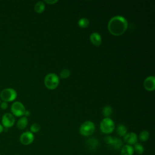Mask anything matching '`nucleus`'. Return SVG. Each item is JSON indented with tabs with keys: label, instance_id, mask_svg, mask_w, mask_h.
Instances as JSON below:
<instances>
[{
	"label": "nucleus",
	"instance_id": "11",
	"mask_svg": "<svg viewBox=\"0 0 155 155\" xmlns=\"http://www.w3.org/2000/svg\"><path fill=\"white\" fill-rule=\"evenodd\" d=\"M90 40L91 42L95 46H99L101 44L102 39L99 33L97 32L92 33L90 36Z\"/></svg>",
	"mask_w": 155,
	"mask_h": 155
},
{
	"label": "nucleus",
	"instance_id": "9",
	"mask_svg": "<svg viewBox=\"0 0 155 155\" xmlns=\"http://www.w3.org/2000/svg\"><path fill=\"white\" fill-rule=\"evenodd\" d=\"M143 87L148 91H153L155 89V78L154 76H148L143 82Z\"/></svg>",
	"mask_w": 155,
	"mask_h": 155
},
{
	"label": "nucleus",
	"instance_id": "3",
	"mask_svg": "<svg viewBox=\"0 0 155 155\" xmlns=\"http://www.w3.org/2000/svg\"><path fill=\"white\" fill-rule=\"evenodd\" d=\"M115 128L113 120L110 117H105L102 120L100 124V130L104 134L111 133Z\"/></svg>",
	"mask_w": 155,
	"mask_h": 155
},
{
	"label": "nucleus",
	"instance_id": "28",
	"mask_svg": "<svg viewBox=\"0 0 155 155\" xmlns=\"http://www.w3.org/2000/svg\"><path fill=\"white\" fill-rule=\"evenodd\" d=\"M4 127L2 125V124H0V133H1L4 131Z\"/></svg>",
	"mask_w": 155,
	"mask_h": 155
},
{
	"label": "nucleus",
	"instance_id": "8",
	"mask_svg": "<svg viewBox=\"0 0 155 155\" xmlns=\"http://www.w3.org/2000/svg\"><path fill=\"white\" fill-rule=\"evenodd\" d=\"M34 138V135L31 132L25 131L21 135L19 140L22 144L24 145H28L33 142Z\"/></svg>",
	"mask_w": 155,
	"mask_h": 155
},
{
	"label": "nucleus",
	"instance_id": "29",
	"mask_svg": "<svg viewBox=\"0 0 155 155\" xmlns=\"http://www.w3.org/2000/svg\"><path fill=\"white\" fill-rule=\"evenodd\" d=\"M0 104H1V101H0Z\"/></svg>",
	"mask_w": 155,
	"mask_h": 155
},
{
	"label": "nucleus",
	"instance_id": "10",
	"mask_svg": "<svg viewBox=\"0 0 155 155\" xmlns=\"http://www.w3.org/2000/svg\"><path fill=\"white\" fill-rule=\"evenodd\" d=\"M124 137V141L127 143V145H134L137 141V136L133 132L127 133Z\"/></svg>",
	"mask_w": 155,
	"mask_h": 155
},
{
	"label": "nucleus",
	"instance_id": "6",
	"mask_svg": "<svg viewBox=\"0 0 155 155\" xmlns=\"http://www.w3.org/2000/svg\"><path fill=\"white\" fill-rule=\"evenodd\" d=\"M25 110L24 105L19 101L14 102L11 106V111L12 114L17 117L24 115Z\"/></svg>",
	"mask_w": 155,
	"mask_h": 155
},
{
	"label": "nucleus",
	"instance_id": "2",
	"mask_svg": "<svg viewBox=\"0 0 155 155\" xmlns=\"http://www.w3.org/2000/svg\"><path fill=\"white\" fill-rule=\"evenodd\" d=\"M59 83V79L55 73H49L45 77L44 84L49 90H54L57 88Z\"/></svg>",
	"mask_w": 155,
	"mask_h": 155
},
{
	"label": "nucleus",
	"instance_id": "25",
	"mask_svg": "<svg viewBox=\"0 0 155 155\" xmlns=\"http://www.w3.org/2000/svg\"><path fill=\"white\" fill-rule=\"evenodd\" d=\"M0 107H1V109H2V110H5V109H7V107H8V104H7V102L3 101V102H1V104H0Z\"/></svg>",
	"mask_w": 155,
	"mask_h": 155
},
{
	"label": "nucleus",
	"instance_id": "14",
	"mask_svg": "<svg viewBox=\"0 0 155 155\" xmlns=\"http://www.w3.org/2000/svg\"><path fill=\"white\" fill-rule=\"evenodd\" d=\"M110 146L115 150H119L122 146V141L119 138H113Z\"/></svg>",
	"mask_w": 155,
	"mask_h": 155
},
{
	"label": "nucleus",
	"instance_id": "12",
	"mask_svg": "<svg viewBox=\"0 0 155 155\" xmlns=\"http://www.w3.org/2000/svg\"><path fill=\"white\" fill-rule=\"evenodd\" d=\"M134 152L133 147L131 145H125L122 148L120 155H133Z\"/></svg>",
	"mask_w": 155,
	"mask_h": 155
},
{
	"label": "nucleus",
	"instance_id": "5",
	"mask_svg": "<svg viewBox=\"0 0 155 155\" xmlns=\"http://www.w3.org/2000/svg\"><path fill=\"white\" fill-rule=\"evenodd\" d=\"M95 130V126L93 122L90 120L84 122L80 127L79 132L81 134L84 136H89L91 135Z\"/></svg>",
	"mask_w": 155,
	"mask_h": 155
},
{
	"label": "nucleus",
	"instance_id": "19",
	"mask_svg": "<svg viewBox=\"0 0 155 155\" xmlns=\"http://www.w3.org/2000/svg\"><path fill=\"white\" fill-rule=\"evenodd\" d=\"M78 25L81 28H86L89 25V21L86 18H82L79 19L78 22Z\"/></svg>",
	"mask_w": 155,
	"mask_h": 155
},
{
	"label": "nucleus",
	"instance_id": "18",
	"mask_svg": "<svg viewBox=\"0 0 155 155\" xmlns=\"http://www.w3.org/2000/svg\"><path fill=\"white\" fill-rule=\"evenodd\" d=\"M102 114L105 117H109L113 113V109L110 105H105L102 109Z\"/></svg>",
	"mask_w": 155,
	"mask_h": 155
},
{
	"label": "nucleus",
	"instance_id": "22",
	"mask_svg": "<svg viewBox=\"0 0 155 155\" xmlns=\"http://www.w3.org/2000/svg\"><path fill=\"white\" fill-rule=\"evenodd\" d=\"M70 75V71L68 69H64L60 72V77L62 79H67Z\"/></svg>",
	"mask_w": 155,
	"mask_h": 155
},
{
	"label": "nucleus",
	"instance_id": "7",
	"mask_svg": "<svg viewBox=\"0 0 155 155\" xmlns=\"http://www.w3.org/2000/svg\"><path fill=\"white\" fill-rule=\"evenodd\" d=\"M2 125L5 128H9L13 126L15 122V119L14 116L10 113H5L1 119Z\"/></svg>",
	"mask_w": 155,
	"mask_h": 155
},
{
	"label": "nucleus",
	"instance_id": "23",
	"mask_svg": "<svg viewBox=\"0 0 155 155\" xmlns=\"http://www.w3.org/2000/svg\"><path fill=\"white\" fill-rule=\"evenodd\" d=\"M40 125L36 123H35L33 124H32L30 127V132L33 133H37L40 130Z\"/></svg>",
	"mask_w": 155,
	"mask_h": 155
},
{
	"label": "nucleus",
	"instance_id": "30",
	"mask_svg": "<svg viewBox=\"0 0 155 155\" xmlns=\"http://www.w3.org/2000/svg\"><path fill=\"white\" fill-rule=\"evenodd\" d=\"M0 155H1V154H0Z\"/></svg>",
	"mask_w": 155,
	"mask_h": 155
},
{
	"label": "nucleus",
	"instance_id": "13",
	"mask_svg": "<svg viewBox=\"0 0 155 155\" xmlns=\"http://www.w3.org/2000/svg\"><path fill=\"white\" fill-rule=\"evenodd\" d=\"M28 124V119L27 117L25 116H23L21 117L17 122L16 126L18 129L19 130H24L26 128Z\"/></svg>",
	"mask_w": 155,
	"mask_h": 155
},
{
	"label": "nucleus",
	"instance_id": "27",
	"mask_svg": "<svg viewBox=\"0 0 155 155\" xmlns=\"http://www.w3.org/2000/svg\"><path fill=\"white\" fill-rule=\"evenodd\" d=\"M30 111H28V110H25V113H24V115H25V117L29 116H30Z\"/></svg>",
	"mask_w": 155,
	"mask_h": 155
},
{
	"label": "nucleus",
	"instance_id": "4",
	"mask_svg": "<svg viewBox=\"0 0 155 155\" xmlns=\"http://www.w3.org/2000/svg\"><path fill=\"white\" fill-rule=\"evenodd\" d=\"M1 99L4 102H12L16 99L17 97V92L12 88H4L0 92Z\"/></svg>",
	"mask_w": 155,
	"mask_h": 155
},
{
	"label": "nucleus",
	"instance_id": "1",
	"mask_svg": "<svg viewBox=\"0 0 155 155\" xmlns=\"http://www.w3.org/2000/svg\"><path fill=\"white\" fill-rule=\"evenodd\" d=\"M128 27L127 19L122 16H115L111 18L108 24L110 33L114 36H120L124 34Z\"/></svg>",
	"mask_w": 155,
	"mask_h": 155
},
{
	"label": "nucleus",
	"instance_id": "24",
	"mask_svg": "<svg viewBox=\"0 0 155 155\" xmlns=\"http://www.w3.org/2000/svg\"><path fill=\"white\" fill-rule=\"evenodd\" d=\"M113 138L111 136H106V137H105L104 140H105V143H106L107 144L110 145L111 144L112 142H113Z\"/></svg>",
	"mask_w": 155,
	"mask_h": 155
},
{
	"label": "nucleus",
	"instance_id": "16",
	"mask_svg": "<svg viewBox=\"0 0 155 155\" xmlns=\"http://www.w3.org/2000/svg\"><path fill=\"white\" fill-rule=\"evenodd\" d=\"M117 133L120 136H124L127 132V129L126 127L123 125V124H119L116 129Z\"/></svg>",
	"mask_w": 155,
	"mask_h": 155
},
{
	"label": "nucleus",
	"instance_id": "21",
	"mask_svg": "<svg viewBox=\"0 0 155 155\" xmlns=\"http://www.w3.org/2000/svg\"><path fill=\"white\" fill-rule=\"evenodd\" d=\"M133 149H134V151H136V153L138 154H142L144 151V148L143 146L140 143L134 144V147Z\"/></svg>",
	"mask_w": 155,
	"mask_h": 155
},
{
	"label": "nucleus",
	"instance_id": "26",
	"mask_svg": "<svg viewBox=\"0 0 155 155\" xmlns=\"http://www.w3.org/2000/svg\"><path fill=\"white\" fill-rule=\"evenodd\" d=\"M44 2L47 3V4H48L51 5V4H54L58 2V1L57 0H48H48H45V1H44Z\"/></svg>",
	"mask_w": 155,
	"mask_h": 155
},
{
	"label": "nucleus",
	"instance_id": "20",
	"mask_svg": "<svg viewBox=\"0 0 155 155\" xmlns=\"http://www.w3.org/2000/svg\"><path fill=\"white\" fill-rule=\"evenodd\" d=\"M149 137H150V134H149V132L147 130H143L140 134H139V139L142 141V142H145V141H147L148 139H149Z\"/></svg>",
	"mask_w": 155,
	"mask_h": 155
},
{
	"label": "nucleus",
	"instance_id": "17",
	"mask_svg": "<svg viewBox=\"0 0 155 155\" xmlns=\"http://www.w3.org/2000/svg\"><path fill=\"white\" fill-rule=\"evenodd\" d=\"M87 143V145L88 146L89 148H90L91 150L95 149L97 147V145H98L97 140H96L94 138H90V139H88Z\"/></svg>",
	"mask_w": 155,
	"mask_h": 155
},
{
	"label": "nucleus",
	"instance_id": "15",
	"mask_svg": "<svg viewBox=\"0 0 155 155\" xmlns=\"http://www.w3.org/2000/svg\"><path fill=\"white\" fill-rule=\"evenodd\" d=\"M35 10L38 13H41L44 12L45 9V5L43 1H38L35 5Z\"/></svg>",
	"mask_w": 155,
	"mask_h": 155
}]
</instances>
